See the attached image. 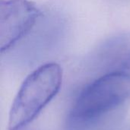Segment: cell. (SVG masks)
I'll use <instances>...</instances> for the list:
<instances>
[{"mask_svg":"<svg viewBox=\"0 0 130 130\" xmlns=\"http://www.w3.org/2000/svg\"><path fill=\"white\" fill-rule=\"evenodd\" d=\"M40 11L28 0L0 2V51L8 50L35 25Z\"/></svg>","mask_w":130,"mask_h":130,"instance_id":"cell-3","label":"cell"},{"mask_svg":"<svg viewBox=\"0 0 130 130\" xmlns=\"http://www.w3.org/2000/svg\"><path fill=\"white\" fill-rule=\"evenodd\" d=\"M62 80V69L55 62L44 64L30 73L11 105L8 129L20 130L31 123L57 94Z\"/></svg>","mask_w":130,"mask_h":130,"instance_id":"cell-2","label":"cell"},{"mask_svg":"<svg viewBox=\"0 0 130 130\" xmlns=\"http://www.w3.org/2000/svg\"><path fill=\"white\" fill-rule=\"evenodd\" d=\"M112 72H130V34H122L107 40L99 50Z\"/></svg>","mask_w":130,"mask_h":130,"instance_id":"cell-4","label":"cell"},{"mask_svg":"<svg viewBox=\"0 0 130 130\" xmlns=\"http://www.w3.org/2000/svg\"><path fill=\"white\" fill-rule=\"evenodd\" d=\"M130 100V72H110L79 94L66 120L68 130H98Z\"/></svg>","mask_w":130,"mask_h":130,"instance_id":"cell-1","label":"cell"}]
</instances>
